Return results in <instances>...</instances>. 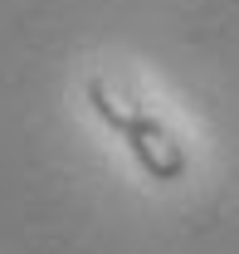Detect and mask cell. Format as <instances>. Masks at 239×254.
Instances as JSON below:
<instances>
[{
	"instance_id": "6da1fadb",
	"label": "cell",
	"mask_w": 239,
	"mask_h": 254,
	"mask_svg": "<svg viewBox=\"0 0 239 254\" xmlns=\"http://www.w3.org/2000/svg\"><path fill=\"white\" fill-rule=\"evenodd\" d=\"M83 98H88L93 118L127 147V157L137 161V171H142L147 181L171 186V181H180V176L190 171L185 142L171 132V123H166L151 103H142L137 93H127L122 83L103 78V73H88V78H83Z\"/></svg>"
}]
</instances>
